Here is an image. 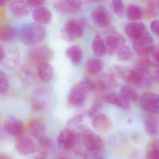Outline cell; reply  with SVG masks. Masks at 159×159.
<instances>
[{
	"instance_id": "6da1fadb",
	"label": "cell",
	"mask_w": 159,
	"mask_h": 159,
	"mask_svg": "<svg viewBox=\"0 0 159 159\" xmlns=\"http://www.w3.org/2000/svg\"><path fill=\"white\" fill-rule=\"evenodd\" d=\"M116 73L126 83L134 86L142 87H149L152 84V77L149 71L138 69L130 70L122 66H116Z\"/></svg>"
},
{
	"instance_id": "7a4b0ae2",
	"label": "cell",
	"mask_w": 159,
	"mask_h": 159,
	"mask_svg": "<svg viewBox=\"0 0 159 159\" xmlns=\"http://www.w3.org/2000/svg\"><path fill=\"white\" fill-rule=\"evenodd\" d=\"M46 34L45 28L37 23H29L20 30V39L25 45L35 46L44 39Z\"/></svg>"
},
{
	"instance_id": "3957f363",
	"label": "cell",
	"mask_w": 159,
	"mask_h": 159,
	"mask_svg": "<svg viewBox=\"0 0 159 159\" xmlns=\"http://www.w3.org/2000/svg\"><path fill=\"white\" fill-rule=\"evenodd\" d=\"M86 24V20L84 18L78 20H69L61 30V38L68 42H73L75 39L80 38L83 34V29Z\"/></svg>"
},
{
	"instance_id": "277c9868",
	"label": "cell",
	"mask_w": 159,
	"mask_h": 159,
	"mask_svg": "<svg viewBox=\"0 0 159 159\" xmlns=\"http://www.w3.org/2000/svg\"><path fill=\"white\" fill-rule=\"evenodd\" d=\"M54 56L53 50L45 46H35L28 53V58L31 63L36 66L43 63L48 62Z\"/></svg>"
},
{
	"instance_id": "5b68a950",
	"label": "cell",
	"mask_w": 159,
	"mask_h": 159,
	"mask_svg": "<svg viewBox=\"0 0 159 159\" xmlns=\"http://www.w3.org/2000/svg\"><path fill=\"white\" fill-rule=\"evenodd\" d=\"M78 136L75 132L69 129H64L60 132L57 139L58 146L60 149L69 150L76 145Z\"/></svg>"
},
{
	"instance_id": "8992f818",
	"label": "cell",
	"mask_w": 159,
	"mask_h": 159,
	"mask_svg": "<svg viewBox=\"0 0 159 159\" xmlns=\"http://www.w3.org/2000/svg\"><path fill=\"white\" fill-rule=\"evenodd\" d=\"M155 47L153 37L149 33L134 41L133 48L140 57L146 56Z\"/></svg>"
},
{
	"instance_id": "52a82bcc",
	"label": "cell",
	"mask_w": 159,
	"mask_h": 159,
	"mask_svg": "<svg viewBox=\"0 0 159 159\" xmlns=\"http://www.w3.org/2000/svg\"><path fill=\"white\" fill-rule=\"evenodd\" d=\"M140 103L143 109L152 114H159V94L144 93L141 95Z\"/></svg>"
},
{
	"instance_id": "ba28073f",
	"label": "cell",
	"mask_w": 159,
	"mask_h": 159,
	"mask_svg": "<svg viewBox=\"0 0 159 159\" xmlns=\"http://www.w3.org/2000/svg\"><path fill=\"white\" fill-rule=\"evenodd\" d=\"M20 61L21 54L19 50L16 48H11L5 51L4 57L0 64L5 70H12L18 67Z\"/></svg>"
},
{
	"instance_id": "9c48e42d",
	"label": "cell",
	"mask_w": 159,
	"mask_h": 159,
	"mask_svg": "<svg viewBox=\"0 0 159 159\" xmlns=\"http://www.w3.org/2000/svg\"><path fill=\"white\" fill-rule=\"evenodd\" d=\"M83 135L82 143L88 151L95 153L101 150L103 143L100 135L89 131H85Z\"/></svg>"
},
{
	"instance_id": "30bf717a",
	"label": "cell",
	"mask_w": 159,
	"mask_h": 159,
	"mask_svg": "<svg viewBox=\"0 0 159 159\" xmlns=\"http://www.w3.org/2000/svg\"><path fill=\"white\" fill-rule=\"evenodd\" d=\"M15 144L18 152L24 156L33 154L37 149L35 143L30 137L24 135L23 134L16 137Z\"/></svg>"
},
{
	"instance_id": "8fae6325",
	"label": "cell",
	"mask_w": 159,
	"mask_h": 159,
	"mask_svg": "<svg viewBox=\"0 0 159 159\" xmlns=\"http://www.w3.org/2000/svg\"><path fill=\"white\" fill-rule=\"evenodd\" d=\"M82 6L80 0H57L55 9L62 14H74L80 11Z\"/></svg>"
},
{
	"instance_id": "7c38bea8",
	"label": "cell",
	"mask_w": 159,
	"mask_h": 159,
	"mask_svg": "<svg viewBox=\"0 0 159 159\" xmlns=\"http://www.w3.org/2000/svg\"><path fill=\"white\" fill-rule=\"evenodd\" d=\"M4 127L5 130L13 136L17 137L23 134V123L15 116H9L7 118Z\"/></svg>"
},
{
	"instance_id": "4fadbf2b",
	"label": "cell",
	"mask_w": 159,
	"mask_h": 159,
	"mask_svg": "<svg viewBox=\"0 0 159 159\" xmlns=\"http://www.w3.org/2000/svg\"><path fill=\"white\" fill-rule=\"evenodd\" d=\"M88 93L79 82L71 89L69 96V103L73 106H80L85 102Z\"/></svg>"
},
{
	"instance_id": "5bb4252c",
	"label": "cell",
	"mask_w": 159,
	"mask_h": 159,
	"mask_svg": "<svg viewBox=\"0 0 159 159\" xmlns=\"http://www.w3.org/2000/svg\"><path fill=\"white\" fill-rule=\"evenodd\" d=\"M91 17L95 24L101 27H106L110 23L109 13L103 6L99 5L94 8L92 12Z\"/></svg>"
},
{
	"instance_id": "9a60e30c",
	"label": "cell",
	"mask_w": 159,
	"mask_h": 159,
	"mask_svg": "<svg viewBox=\"0 0 159 159\" xmlns=\"http://www.w3.org/2000/svg\"><path fill=\"white\" fill-rule=\"evenodd\" d=\"M9 10L11 14L16 17H23L29 16L32 11V7L26 1L18 0L10 5Z\"/></svg>"
},
{
	"instance_id": "2e32d148",
	"label": "cell",
	"mask_w": 159,
	"mask_h": 159,
	"mask_svg": "<svg viewBox=\"0 0 159 159\" xmlns=\"http://www.w3.org/2000/svg\"><path fill=\"white\" fill-rule=\"evenodd\" d=\"M148 32L143 23L136 21L129 23L125 28V33L127 36L134 41Z\"/></svg>"
},
{
	"instance_id": "e0dca14e",
	"label": "cell",
	"mask_w": 159,
	"mask_h": 159,
	"mask_svg": "<svg viewBox=\"0 0 159 159\" xmlns=\"http://www.w3.org/2000/svg\"><path fill=\"white\" fill-rule=\"evenodd\" d=\"M93 127L99 133H105L111 130L112 123L108 117L104 114H100L93 117L92 121Z\"/></svg>"
},
{
	"instance_id": "ac0fdd59",
	"label": "cell",
	"mask_w": 159,
	"mask_h": 159,
	"mask_svg": "<svg viewBox=\"0 0 159 159\" xmlns=\"http://www.w3.org/2000/svg\"><path fill=\"white\" fill-rule=\"evenodd\" d=\"M49 97L46 92L38 90L34 92L32 98V107L35 111L43 110L49 103Z\"/></svg>"
},
{
	"instance_id": "d6986e66",
	"label": "cell",
	"mask_w": 159,
	"mask_h": 159,
	"mask_svg": "<svg viewBox=\"0 0 159 159\" xmlns=\"http://www.w3.org/2000/svg\"><path fill=\"white\" fill-rule=\"evenodd\" d=\"M106 42L108 48L107 51L113 54L116 49L124 45L125 40L123 36L119 33L112 32L108 34L107 36Z\"/></svg>"
},
{
	"instance_id": "ffe728a7",
	"label": "cell",
	"mask_w": 159,
	"mask_h": 159,
	"mask_svg": "<svg viewBox=\"0 0 159 159\" xmlns=\"http://www.w3.org/2000/svg\"><path fill=\"white\" fill-rule=\"evenodd\" d=\"M32 17L36 23L41 25L49 24L52 19L51 12L43 7H36L33 11Z\"/></svg>"
},
{
	"instance_id": "44dd1931",
	"label": "cell",
	"mask_w": 159,
	"mask_h": 159,
	"mask_svg": "<svg viewBox=\"0 0 159 159\" xmlns=\"http://www.w3.org/2000/svg\"><path fill=\"white\" fill-rule=\"evenodd\" d=\"M105 99L107 102L124 110H129L130 107L129 102L124 98L120 93H110L106 95Z\"/></svg>"
},
{
	"instance_id": "7402d4cb",
	"label": "cell",
	"mask_w": 159,
	"mask_h": 159,
	"mask_svg": "<svg viewBox=\"0 0 159 159\" xmlns=\"http://www.w3.org/2000/svg\"><path fill=\"white\" fill-rule=\"evenodd\" d=\"M53 67L48 62L39 64L37 66V74L38 77L43 82H48L54 76Z\"/></svg>"
},
{
	"instance_id": "603a6c76",
	"label": "cell",
	"mask_w": 159,
	"mask_h": 159,
	"mask_svg": "<svg viewBox=\"0 0 159 159\" xmlns=\"http://www.w3.org/2000/svg\"><path fill=\"white\" fill-rule=\"evenodd\" d=\"M93 52L96 57H102L107 52V48L103 39L99 34H96L92 42Z\"/></svg>"
},
{
	"instance_id": "cb8c5ba5",
	"label": "cell",
	"mask_w": 159,
	"mask_h": 159,
	"mask_svg": "<svg viewBox=\"0 0 159 159\" xmlns=\"http://www.w3.org/2000/svg\"><path fill=\"white\" fill-rule=\"evenodd\" d=\"M103 67V64L101 59L97 58H91L87 61L86 69L89 74L95 75L102 70Z\"/></svg>"
},
{
	"instance_id": "d4e9b609",
	"label": "cell",
	"mask_w": 159,
	"mask_h": 159,
	"mask_svg": "<svg viewBox=\"0 0 159 159\" xmlns=\"http://www.w3.org/2000/svg\"><path fill=\"white\" fill-rule=\"evenodd\" d=\"M125 15L130 21H136L140 20L143 17V13L141 7L136 5H129L125 11Z\"/></svg>"
},
{
	"instance_id": "484cf974",
	"label": "cell",
	"mask_w": 159,
	"mask_h": 159,
	"mask_svg": "<svg viewBox=\"0 0 159 159\" xmlns=\"http://www.w3.org/2000/svg\"><path fill=\"white\" fill-rule=\"evenodd\" d=\"M45 130V125L40 120H33L30 125V131L31 134L37 139L43 136Z\"/></svg>"
},
{
	"instance_id": "4316f807",
	"label": "cell",
	"mask_w": 159,
	"mask_h": 159,
	"mask_svg": "<svg viewBox=\"0 0 159 159\" xmlns=\"http://www.w3.org/2000/svg\"><path fill=\"white\" fill-rule=\"evenodd\" d=\"M66 55L73 63H79L83 57L82 50L79 46L77 45L71 46L67 49Z\"/></svg>"
},
{
	"instance_id": "83f0119b",
	"label": "cell",
	"mask_w": 159,
	"mask_h": 159,
	"mask_svg": "<svg viewBox=\"0 0 159 159\" xmlns=\"http://www.w3.org/2000/svg\"><path fill=\"white\" fill-rule=\"evenodd\" d=\"M147 159H159V139L151 140L148 145Z\"/></svg>"
},
{
	"instance_id": "f1b7e54d",
	"label": "cell",
	"mask_w": 159,
	"mask_h": 159,
	"mask_svg": "<svg viewBox=\"0 0 159 159\" xmlns=\"http://www.w3.org/2000/svg\"><path fill=\"white\" fill-rule=\"evenodd\" d=\"M145 130L148 134L155 135L159 132V126L157 120L152 117L147 118L144 120Z\"/></svg>"
},
{
	"instance_id": "f546056e",
	"label": "cell",
	"mask_w": 159,
	"mask_h": 159,
	"mask_svg": "<svg viewBox=\"0 0 159 159\" xmlns=\"http://www.w3.org/2000/svg\"><path fill=\"white\" fill-rule=\"evenodd\" d=\"M120 93L129 102H135L138 100V93L129 85H123L120 89Z\"/></svg>"
},
{
	"instance_id": "4dcf8cb0",
	"label": "cell",
	"mask_w": 159,
	"mask_h": 159,
	"mask_svg": "<svg viewBox=\"0 0 159 159\" xmlns=\"http://www.w3.org/2000/svg\"><path fill=\"white\" fill-rule=\"evenodd\" d=\"M18 32L16 28L13 27H7L4 28L1 33L0 38L5 42H11L16 38Z\"/></svg>"
},
{
	"instance_id": "1f68e13d",
	"label": "cell",
	"mask_w": 159,
	"mask_h": 159,
	"mask_svg": "<svg viewBox=\"0 0 159 159\" xmlns=\"http://www.w3.org/2000/svg\"><path fill=\"white\" fill-rule=\"evenodd\" d=\"M111 8L118 17H124L125 10L123 0H111Z\"/></svg>"
},
{
	"instance_id": "d6a6232c",
	"label": "cell",
	"mask_w": 159,
	"mask_h": 159,
	"mask_svg": "<svg viewBox=\"0 0 159 159\" xmlns=\"http://www.w3.org/2000/svg\"><path fill=\"white\" fill-rule=\"evenodd\" d=\"M151 66L159 68V48L154 47L152 50L145 56Z\"/></svg>"
},
{
	"instance_id": "836d02e7",
	"label": "cell",
	"mask_w": 159,
	"mask_h": 159,
	"mask_svg": "<svg viewBox=\"0 0 159 159\" xmlns=\"http://www.w3.org/2000/svg\"><path fill=\"white\" fill-rule=\"evenodd\" d=\"M132 51L128 46H122L117 52L118 58L121 61L129 60L132 57Z\"/></svg>"
},
{
	"instance_id": "e575fe53",
	"label": "cell",
	"mask_w": 159,
	"mask_h": 159,
	"mask_svg": "<svg viewBox=\"0 0 159 159\" xmlns=\"http://www.w3.org/2000/svg\"><path fill=\"white\" fill-rule=\"evenodd\" d=\"M9 89V81L6 74L0 70V94L5 93Z\"/></svg>"
},
{
	"instance_id": "d590c367",
	"label": "cell",
	"mask_w": 159,
	"mask_h": 159,
	"mask_svg": "<svg viewBox=\"0 0 159 159\" xmlns=\"http://www.w3.org/2000/svg\"><path fill=\"white\" fill-rule=\"evenodd\" d=\"M148 11L154 16L159 15V0H147Z\"/></svg>"
},
{
	"instance_id": "8d00e7d4",
	"label": "cell",
	"mask_w": 159,
	"mask_h": 159,
	"mask_svg": "<svg viewBox=\"0 0 159 159\" xmlns=\"http://www.w3.org/2000/svg\"><path fill=\"white\" fill-rule=\"evenodd\" d=\"M21 77L24 80L28 81H32L34 80V74L30 68L28 67H24L21 70Z\"/></svg>"
},
{
	"instance_id": "74e56055",
	"label": "cell",
	"mask_w": 159,
	"mask_h": 159,
	"mask_svg": "<svg viewBox=\"0 0 159 159\" xmlns=\"http://www.w3.org/2000/svg\"><path fill=\"white\" fill-rule=\"evenodd\" d=\"M39 145L43 148H48L52 146V142L51 140L46 136H43L37 139Z\"/></svg>"
},
{
	"instance_id": "f35d334b",
	"label": "cell",
	"mask_w": 159,
	"mask_h": 159,
	"mask_svg": "<svg viewBox=\"0 0 159 159\" xmlns=\"http://www.w3.org/2000/svg\"><path fill=\"white\" fill-rule=\"evenodd\" d=\"M84 116H85L84 114H81L76 116L74 117L68 121V125H75L79 124L83 120Z\"/></svg>"
},
{
	"instance_id": "ab89813d",
	"label": "cell",
	"mask_w": 159,
	"mask_h": 159,
	"mask_svg": "<svg viewBox=\"0 0 159 159\" xmlns=\"http://www.w3.org/2000/svg\"><path fill=\"white\" fill-rule=\"evenodd\" d=\"M150 30L153 34L159 37V20H155L150 23Z\"/></svg>"
},
{
	"instance_id": "60d3db41",
	"label": "cell",
	"mask_w": 159,
	"mask_h": 159,
	"mask_svg": "<svg viewBox=\"0 0 159 159\" xmlns=\"http://www.w3.org/2000/svg\"><path fill=\"white\" fill-rule=\"evenodd\" d=\"M32 7H38L44 4L46 0H26Z\"/></svg>"
},
{
	"instance_id": "b9f144b4",
	"label": "cell",
	"mask_w": 159,
	"mask_h": 159,
	"mask_svg": "<svg viewBox=\"0 0 159 159\" xmlns=\"http://www.w3.org/2000/svg\"><path fill=\"white\" fill-rule=\"evenodd\" d=\"M99 107H100V106L98 105H96L91 107L89 110H87V112H86V113L87 116H88L90 117H94V115H95L97 110L99 109Z\"/></svg>"
},
{
	"instance_id": "7bdbcfd3",
	"label": "cell",
	"mask_w": 159,
	"mask_h": 159,
	"mask_svg": "<svg viewBox=\"0 0 159 159\" xmlns=\"http://www.w3.org/2000/svg\"><path fill=\"white\" fill-rule=\"evenodd\" d=\"M5 55V50L2 46H0V63L3 59Z\"/></svg>"
},
{
	"instance_id": "ee69618b",
	"label": "cell",
	"mask_w": 159,
	"mask_h": 159,
	"mask_svg": "<svg viewBox=\"0 0 159 159\" xmlns=\"http://www.w3.org/2000/svg\"><path fill=\"white\" fill-rule=\"evenodd\" d=\"M9 1H10V0H0V7H2L5 5L7 2Z\"/></svg>"
},
{
	"instance_id": "f6af8a7d",
	"label": "cell",
	"mask_w": 159,
	"mask_h": 159,
	"mask_svg": "<svg viewBox=\"0 0 159 159\" xmlns=\"http://www.w3.org/2000/svg\"><path fill=\"white\" fill-rule=\"evenodd\" d=\"M0 159H11L9 157L4 155V154H0Z\"/></svg>"
},
{
	"instance_id": "bcb514c9",
	"label": "cell",
	"mask_w": 159,
	"mask_h": 159,
	"mask_svg": "<svg viewBox=\"0 0 159 159\" xmlns=\"http://www.w3.org/2000/svg\"><path fill=\"white\" fill-rule=\"evenodd\" d=\"M155 76H156V79H157L158 82L159 83V70H158L156 72Z\"/></svg>"
},
{
	"instance_id": "7dc6e473",
	"label": "cell",
	"mask_w": 159,
	"mask_h": 159,
	"mask_svg": "<svg viewBox=\"0 0 159 159\" xmlns=\"http://www.w3.org/2000/svg\"><path fill=\"white\" fill-rule=\"evenodd\" d=\"M93 2H103L105 0H90Z\"/></svg>"
},
{
	"instance_id": "c3c4849f",
	"label": "cell",
	"mask_w": 159,
	"mask_h": 159,
	"mask_svg": "<svg viewBox=\"0 0 159 159\" xmlns=\"http://www.w3.org/2000/svg\"><path fill=\"white\" fill-rule=\"evenodd\" d=\"M94 159H104L102 157H96Z\"/></svg>"
},
{
	"instance_id": "681fc988",
	"label": "cell",
	"mask_w": 159,
	"mask_h": 159,
	"mask_svg": "<svg viewBox=\"0 0 159 159\" xmlns=\"http://www.w3.org/2000/svg\"><path fill=\"white\" fill-rule=\"evenodd\" d=\"M34 159H46L45 158L40 157V158H37Z\"/></svg>"
},
{
	"instance_id": "f907efd6",
	"label": "cell",
	"mask_w": 159,
	"mask_h": 159,
	"mask_svg": "<svg viewBox=\"0 0 159 159\" xmlns=\"http://www.w3.org/2000/svg\"><path fill=\"white\" fill-rule=\"evenodd\" d=\"M59 159H68L67 158H61Z\"/></svg>"
},
{
	"instance_id": "816d5d0a",
	"label": "cell",
	"mask_w": 159,
	"mask_h": 159,
	"mask_svg": "<svg viewBox=\"0 0 159 159\" xmlns=\"http://www.w3.org/2000/svg\"><path fill=\"white\" fill-rule=\"evenodd\" d=\"M158 48H159V47H158Z\"/></svg>"
}]
</instances>
